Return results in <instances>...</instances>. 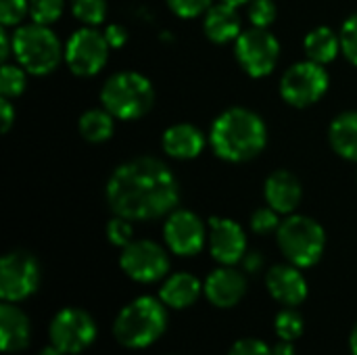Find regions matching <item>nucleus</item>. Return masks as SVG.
Returning a JSON list of instances; mask_svg holds the SVG:
<instances>
[{"instance_id":"obj_40","label":"nucleus","mask_w":357,"mask_h":355,"mask_svg":"<svg viewBox=\"0 0 357 355\" xmlns=\"http://www.w3.org/2000/svg\"><path fill=\"white\" fill-rule=\"evenodd\" d=\"M272 352H274V355H295V349H293L291 341H282V343H278Z\"/></svg>"},{"instance_id":"obj_25","label":"nucleus","mask_w":357,"mask_h":355,"mask_svg":"<svg viewBox=\"0 0 357 355\" xmlns=\"http://www.w3.org/2000/svg\"><path fill=\"white\" fill-rule=\"evenodd\" d=\"M71 10L77 21L84 25L96 27L107 17V2L105 0H71Z\"/></svg>"},{"instance_id":"obj_35","label":"nucleus","mask_w":357,"mask_h":355,"mask_svg":"<svg viewBox=\"0 0 357 355\" xmlns=\"http://www.w3.org/2000/svg\"><path fill=\"white\" fill-rule=\"evenodd\" d=\"M228 355H274V352L259 339H243L232 345Z\"/></svg>"},{"instance_id":"obj_10","label":"nucleus","mask_w":357,"mask_h":355,"mask_svg":"<svg viewBox=\"0 0 357 355\" xmlns=\"http://www.w3.org/2000/svg\"><path fill=\"white\" fill-rule=\"evenodd\" d=\"M40 282V266L27 251H10L0 259V297L2 301L27 299Z\"/></svg>"},{"instance_id":"obj_30","label":"nucleus","mask_w":357,"mask_h":355,"mask_svg":"<svg viewBox=\"0 0 357 355\" xmlns=\"http://www.w3.org/2000/svg\"><path fill=\"white\" fill-rule=\"evenodd\" d=\"M29 15V0H0V21L2 27H13Z\"/></svg>"},{"instance_id":"obj_17","label":"nucleus","mask_w":357,"mask_h":355,"mask_svg":"<svg viewBox=\"0 0 357 355\" xmlns=\"http://www.w3.org/2000/svg\"><path fill=\"white\" fill-rule=\"evenodd\" d=\"M264 195H266L268 205L276 209L278 213H293L301 203L303 190L295 174L287 169H278L266 180Z\"/></svg>"},{"instance_id":"obj_42","label":"nucleus","mask_w":357,"mask_h":355,"mask_svg":"<svg viewBox=\"0 0 357 355\" xmlns=\"http://www.w3.org/2000/svg\"><path fill=\"white\" fill-rule=\"evenodd\" d=\"M349 343H351V352H354V355H357V324H356V328H354V333H351Z\"/></svg>"},{"instance_id":"obj_32","label":"nucleus","mask_w":357,"mask_h":355,"mask_svg":"<svg viewBox=\"0 0 357 355\" xmlns=\"http://www.w3.org/2000/svg\"><path fill=\"white\" fill-rule=\"evenodd\" d=\"M132 220H126V218H121V216H115L109 224H107V236H109V241H111V245H115V247H128L130 243H132V234H134V230H132V224H130Z\"/></svg>"},{"instance_id":"obj_28","label":"nucleus","mask_w":357,"mask_h":355,"mask_svg":"<svg viewBox=\"0 0 357 355\" xmlns=\"http://www.w3.org/2000/svg\"><path fill=\"white\" fill-rule=\"evenodd\" d=\"M303 333V318L295 310H284L276 316V335L282 341H295Z\"/></svg>"},{"instance_id":"obj_5","label":"nucleus","mask_w":357,"mask_h":355,"mask_svg":"<svg viewBox=\"0 0 357 355\" xmlns=\"http://www.w3.org/2000/svg\"><path fill=\"white\" fill-rule=\"evenodd\" d=\"M13 54L27 73L46 75L59 67L65 52L48 25L27 23L13 33Z\"/></svg>"},{"instance_id":"obj_34","label":"nucleus","mask_w":357,"mask_h":355,"mask_svg":"<svg viewBox=\"0 0 357 355\" xmlns=\"http://www.w3.org/2000/svg\"><path fill=\"white\" fill-rule=\"evenodd\" d=\"M174 15L182 19H195L211 8V0H167Z\"/></svg>"},{"instance_id":"obj_16","label":"nucleus","mask_w":357,"mask_h":355,"mask_svg":"<svg viewBox=\"0 0 357 355\" xmlns=\"http://www.w3.org/2000/svg\"><path fill=\"white\" fill-rule=\"evenodd\" d=\"M266 285H268V291L272 293V297L284 305H299L305 295H307V285H305V278L301 276V272L297 270V266H274L270 272H268V278H266Z\"/></svg>"},{"instance_id":"obj_2","label":"nucleus","mask_w":357,"mask_h":355,"mask_svg":"<svg viewBox=\"0 0 357 355\" xmlns=\"http://www.w3.org/2000/svg\"><path fill=\"white\" fill-rule=\"evenodd\" d=\"M209 142L220 159L245 163L264 151L268 142V130L257 113L245 107H232L220 113L211 123Z\"/></svg>"},{"instance_id":"obj_11","label":"nucleus","mask_w":357,"mask_h":355,"mask_svg":"<svg viewBox=\"0 0 357 355\" xmlns=\"http://www.w3.org/2000/svg\"><path fill=\"white\" fill-rule=\"evenodd\" d=\"M121 270L136 282H155L169 270L167 253L153 241H132L119 257Z\"/></svg>"},{"instance_id":"obj_7","label":"nucleus","mask_w":357,"mask_h":355,"mask_svg":"<svg viewBox=\"0 0 357 355\" xmlns=\"http://www.w3.org/2000/svg\"><path fill=\"white\" fill-rule=\"evenodd\" d=\"M331 77L324 65L316 61H301L291 65L280 80V94L291 107H312L328 90Z\"/></svg>"},{"instance_id":"obj_41","label":"nucleus","mask_w":357,"mask_h":355,"mask_svg":"<svg viewBox=\"0 0 357 355\" xmlns=\"http://www.w3.org/2000/svg\"><path fill=\"white\" fill-rule=\"evenodd\" d=\"M40 355H63V352L59 349V347H54V345H48V347H44Z\"/></svg>"},{"instance_id":"obj_12","label":"nucleus","mask_w":357,"mask_h":355,"mask_svg":"<svg viewBox=\"0 0 357 355\" xmlns=\"http://www.w3.org/2000/svg\"><path fill=\"white\" fill-rule=\"evenodd\" d=\"M94 337L96 324L84 310H61L50 322V343L63 354L84 352L94 341Z\"/></svg>"},{"instance_id":"obj_19","label":"nucleus","mask_w":357,"mask_h":355,"mask_svg":"<svg viewBox=\"0 0 357 355\" xmlns=\"http://www.w3.org/2000/svg\"><path fill=\"white\" fill-rule=\"evenodd\" d=\"M203 29L205 36L215 44H228L236 40L241 36V19L236 8L228 2L211 4V8L205 13Z\"/></svg>"},{"instance_id":"obj_43","label":"nucleus","mask_w":357,"mask_h":355,"mask_svg":"<svg viewBox=\"0 0 357 355\" xmlns=\"http://www.w3.org/2000/svg\"><path fill=\"white\" fill-rule=\"evenodd\" d=\"M222 2H228V4H232V6H238V4H245V2H249V0H222Z\"/></svg>"},{"instance_id":"obj_22","label":"nucleus","mask_w":357,"mask_h":355,"mask_svg":"<svg viewBox=\"0 0 357 355\" xmlns=\"http://www.w3.org/2000/svg\"><path fill=\"white\" fill-rule=\"evenodd\" d=\"M331 144L347 161H357V111L341 113L328 130Z\"/></svg>"},{"instance_id":"obj_29","label":"nucleus","mask_w":357,"mask_h":355,"mask_svg":"<svg viewBox=\"0 0 357 355\" xmlns=\"http://www.w3.org/2000/svg\"><path fill=\"white\" fill-rule=\"evenodd\" d=\"M276 4L274 0H251L249 6V19L253 27H270L276 21Z\"/></svg>"},{"instance_id":"obj_36","label":"nucleus","mask_w":357,"mask_h":355,"mask_svg":"<svg viewBox=\"0 0 357 355\" xmlns=\"http://www.w3.org/2000/svg\"><path fill=\"white\" fill-rule=\"evenodd\" d=\"M105 38H107V42H109L111 48H121L128 42V31L121 25H109L105 29Z\"/></svg>"},{"instance_id":"obj_27","label":"nucleus","mask_w":357,"mask_h":355,"mask_svg":"<svg viewBox=\"0 0 357 355\" xmlns=\"http://www.w3.org/2000/svg\"><path fill=\"white\" fill-rule=\"evenodd\" d=\"M65 0H29V17L33 23L50 25L61 19Z\"/></svg>"},{"instance_id":"obj_14","label":"nucleus","mask_w":357,"mask_h":355,"mask_svg":"<svg viewBox=\"0 0 357 355\" xmlns=\"http://www.w3.org/2000/svg\"><path fill=\"white\" fill-rule=\"evenodd\" d=\"M209 247H211V255L220 264L232 266L241 262L247 253L245 230L232 220L211 218L209 220Z\"/></svg>"},{"instance_id":"obj_15","label":"nucleus","mask_w":357,"mask_h":355,"mask_svg":"<svg viewBox=\"0 0 357 355\" xmlns=\"http://www.w3.org/2000/svg\"><path fill=\"white\" fill-rule=\"evenodd\" d=\"M245 291H247L245 276L230 266L213 270L205 280V295L218 308L236 305L243 299Z\"/></svg>"},{"instance_id":"obj_20","label":"nucleus","mask_w":357,"mask_h":355,"mask_svg":"<svg viewBox=\"0 0 357 355\" xmlns=\"http://www.w3.org/2000/svg\"><path fill=\"white\" fill-rule=\"evenodd\" d=\"M0 339L2 349L8 354L25 349L29 343V320L10 301L0 305Z\"/></svg>"},{"instance_id":"obj_37","label":"nucleus","mask_w":357,"mask_h":355,"mask_svg":"<svg viewBox=\"0 0 357 355\" xmlns=\"http://www.w3.org/2000/svg\"><path fill=\"white\" fill-rule=\"evenodd\" d=\"M13 121H15V109L10 105V98L2 96L0 98V130H2V134H6L10 130Z\"/></svg>"},{"instance_id":"obj_13","label":"nucleus","mask_w":357,"mask_h":355,"mask_svg":"<svg viewBox=\"0 0 357 355\" xmlns=\"http://www.w3.org/2000/svg\"><path fill=\"white\" fill-rule=\"evenodd\" d=\"M163 236L167 247L176 253V255H197L203 249L205 243V226L201 222V218L188 209H178L172 211L165 228H163Z\"/></svg>"},{"instance_id":"obj_39","label":"nucleus","mask_w":357,"mask_h":355,"mask_svg":"<svg viewBox=\"0 0 357 355\" xmlns=\"http://www.w3.org/2000/svg\"><path fill=\"white\" fill-rule=\"evenodd\" d=\"M243 259H245V268H247L249 272H257V270L261 268V255H259L257 251H253V253L245 255Z\"/></svg>"},{"instance_id":"obj_38","label":"nucleus","mask_w":357,"mask_h":355,"mask_svg":"<svg viewBox=\"0 0 357 355\" xmlns=\"http://www.w3.org/2000/svg\"><path fill=\"white\" fill-rule=\"evenodd\" d=\"M13 52V36L6 31V27L0 29V61L6 63Z\"/></svg>"},{"instance_id":"obj_23","label":"nucleus","mask_w":357,"mask_h":355,"mask_svg":"<svg viewBox=\"0 0 357 355\" xmlns=\"http://www.w3.org/2000/svg\"><path fill=\"white\" fill-rule=\"evenodd\" d=\"M303 48H305V54L310 61L326 65V63L335 61L337 54L341 52V36H337L331 27L320 25V27H314L305 36Z\"/></svg>"},{"instance_id":"obj_1","label":"nucleus","mask_w":357,"mask_h":355,"mask_svg":"<svg viewBox=\"0 0 357 355\" xmlns=\"http://www.w3.org/2000/svg\"><path fill=\"white\" fill-rule=\"evenodd\" d=\"M180 184L174 172L159 159L138 157L115 167L107 182V203L126 220H155L176 209Z\"/></svg>"},{"instance_id":"obj_21","label":"nucleus","mask_w":357,"mask_h":355,"mask_svg":"<svg viewBox=\"0 0 357 355\" xmlns=\"http://www.w3.org/2000/svg\"><path fill=\"white\" fill-rule=\"evenodd\" d=\"M199 295H201V282L188 272L169 276L161 287V301L176 310L192 305L199 299Z\"/></svg>"},{"instance_id":"obj_31","label":"nucleus","mask_w":357,"mask_h":355,"mask_svg":"<svg viewBox=\"0 0 357 355\" xmlns=\"http://www.w3.org/2000/svg\"><path fill=\"white\" fill-rule=\"evenodd\" d=\"M339 36H341V52L357 67V13L347 17Z\"/></svg>"},{"instance_id":"obj_6","label":"nucleus","mask_w":357,"mask_h":355,"mask_svg":"<svg viewBox=\"0 0 357 355\" xmlns=\"http://www.w3.org/2000/svg\"><path fill=\"white\" fill-rule=\"evenodd\" d=\"M276 239L284 257L297 268L314 266L322 257L326 245L324 228L307 216H289L280 222Z\"/></svg>"},{"instance_id":"obj_9","label":"nucleus","mask_w":357,"mask_h":355,"mask_svg":"<svg viewBox=\"0 0 357 355\" xmlns=\"http://www.w3.org/2000/svg\"><path fill=\"white\" fill-rule=\"evenodd\" d=\"M109 50L111 46L105 33L96 31L90 25H84L69 38L65 46V61L75 75L92 77L107 65Z\"/></svg>"},{"instance_id":"obj_26","label":"nucleus","mask_w":357,"mask_h":355,"mask_svg":"<svg viewBox=\"0 0 357 355\" xmlns=\"http://www.w3.org/2000/svg\"><path fill=\"white\" fill-rule=\"evenodd\" d=\"M25 90V69L19 65L4 63L0 69V94L4 98H15Z\"/></svg>"},{"instance_id":"obj_3","label":"nucleus","mask_w":357,"mask_h":355,"mask_svg":"<svg viewBox=\"0 0 357 355\" xmlns=\"http://www.w3.org/2000/svg\"><path fill=\"white\" fill-rule=\"evenodd\" d=\"M100 100L115 119L132 121L151 111L155 90L146 75L138 71H117L105 82Z\"/></svg>"},{"instance_id":"obj_24","label":"nucleus","mask_w":357,"mask_h":355,"mask_svg":"<svg viewBox=\"0 0 357 355\" xmlns=\"http://www.w3.org/2000/svg\"><path fill=\"white\" fill-rule=\"evenodd\" d=\"M115 117L107 109H90L79 117V134L88 142H105L113 136Z\"/></svg>"},{"instance_id":"obj_8","label":"nucleus","mask_w":357,"mask_h":355,"mask_svg":"<svg viewBox=\"0 0 357 355\" xmlns=\"http://www.w3.org/2000/svg\"><path fill=\"white\" fill-rule=\"evenodd\" d=\"M238 65L251 77H266L274 71L280 59V44L266 27H251L241 31L234 44Z\"/></svg>"},{"instance_id":"obj_4","label":"nucleus","mask_w":357,"mask_h":355,"mask_svg":"<svg viewBox=\"0 0 357 355\" xmlns=\"http://www.w3.org/2000/svg\"><path fill=\"white\" fill-rule=\"evenodd\" d=\"M167 326V314L161 301L153 297H138L128 303L113 326L115 339L132 349H142L155 343Z\"/></svg>"},{"instance_id":"obj_18","label":"nucleus","mask_w":357,"mask_h":355,"mask_svg":"<svg viewBox=\"0 0 357 355\" xmlns=\"http://www.w3.org/2000/svg\"><path fill=\"white\" fill-rule=\"evenodd\" d=\"M163 151L174 159H195L205 146L203 132L192 123H176L163 132Z\"/></svg>"},{"instance_id":"obj_33","label":"nucleus","mask_w":357,"mask_h":355,"mask_svg":"<svg viewBox=\"0 0 357 355\" xmlns=\"http://www.w3.org/2000/svg\"><path fill=\"white\" fill-rule=\"evenodd\" d=\"M278 226H280L278 211L272 209L270 205H268V207L255 209L253 216H251V228H253V232H257V234H268V232H272V230H278Z\"/></svg>"}]
</instances>
